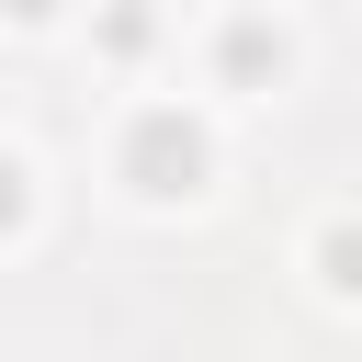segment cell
Here are the masks:
<instances>
[{
  "label": "cell",
  "instance_id": "6da1fadb",
  "mask_svg": "<svg viewBox=\"0 0 362 362\" xmlns=\"http://www.w3.org/2000/svg\"><path fill=\"white\" fill-rule=\"evenodd\" d=\"M192 170H204V136L181 113H147L136 124V192H192Z\"/></svg>",
  "mask_w": 362,
  "mask_h": 362
},
{
  "label": "cell",
  "instance_id": "7a4b0ae2",
  "mask_svg": "<svg viewBox=\"0 0 362 362\" xmlns=\"http://www.w3.org/2000/svg\"><path fill=\"white\" fill-rule=\"evenodd\" d=\"M328 260H339L328 283H351V294H362V238H328Z\"/></svg>",
  "mask_w": 362,
  "mask_h": 362
}]
</instances>
